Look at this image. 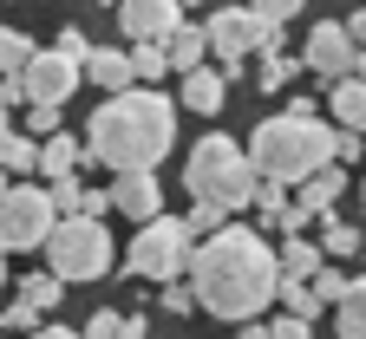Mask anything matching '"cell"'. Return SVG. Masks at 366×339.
Returning <instances> with one entry per match:
<instances>
[{
	"label": "cell",
	"instance_id": "f546056e",
	"mask_svg": "<svg viewBox=\"0 0 366 339\" xmlns=\"http://www.w3.org/2000/svg\"><path fill=\"white\" fill-rule=\"evenodd\" d=\"M164 313H170V320L197 313V300H190V287H183V280H170V287H164Z\"/></svg>",
	"mask_w": 366,
	"mask_h": 339
},
{
	"label": "cell",
	"instance_id": "30bf717a",
	"mask_svg": "<svg viewBox=\"0 0 366 339\" xmlns=\"http://www.w3.org/2000/svg\"><path fill=\"white\" fill-rule=\"evenodd\" d=\"M203 39H209V53L222 59L216 72L229 79V72L255 53V20H249V7H216V14L203 20Z\"/></svg>",
	"mask_w": 366,
	"mask_h": 339
},
{
	"label": "cell",
	"instance_id": "7c38bea8",
	"mask_svg": "<svg viewBox=\"0 0 366 339\" xmlns=\"http://www.w3.org/2000/svg\"><path fill=\"white\" fill-rule=\"evenodd\" d=\"M105 196H112V209H124L137 228L164 216V189H157V176H112Z\"/></svg>",
	"mask_w": 366,
	"mask_h": 339
},
{
	"label": "cell",
	"instance_id": "ac0fdd59",
	"mask_svg": "<svg viewBox=\"0 0 366 339\" xmlns=\"http://www.w3.org/2000/svg\"><path fill=\"white\" fill-rule=\"evenodd\" d=\"M320 268H327V261H320V248L307 235H288L282 248H274V274H282V280H314Z\"/></svg>",
	"mask_w": 366,
	"mask_h": 339
},
{
	"label": "cell",
	"instance_id": "277c9868",
	"mask_svg": "<svg viewBox=\"0 0 366 339\" xmlns=\"http://www.w3.org/2000/svg\"><path fill=\"white\" fill-rule=\"evenodd\" d=\"M183 189H190L197 203H216L222 216L249 209L255 203V170L242 157V143L222 137V131H209L197 151H190V163H183Z\"/></svg>",
	"mask_w": 366,
	"mask_h": 339
},
{
	"label": "cell",
	"instance_id": "4dcf8cb0",
	"mask_svg": "<svg viewBox=\"0 0 366 339\" xmlns=\"http://www.w3.org/2000/svg\"><path fill=\"white\" fill-rule=\"evenodd\" d=\"M79 339H118V313H112V307H99V313L85 320V333H79Z\"/></svg>",
	"mask_w": 366,
	"mask_h": 339
},
{
	"label": "cell",
	"instance_id": "d590c367",
	"mask_svg": "<svg viewBox=\"0 0 366 339\" xmlns=\"http://www.w3.org/2000/svg\"><path fill=\"white\" fill-rule=\"evenodd\" d=\"M340 26H347V39H353V46H360V53H366V7H360V14H347V20H340Z\"/></svg>",
	"mask_w": 366,
	"mask_h": 339
},
{
	"label": "cell",
	"instance_id": "8fae6325",
	"mask_svg": "<svg viewBox=\"0 0 366 339\" xmlns=\"http://www.w3.org/2000/svg\"><path fill=\"white\" fill-rule=\"evenodd\" d=\"M118 26H124L131 46H164L183 26V7H177V0H124V7H118Z\"/></svg>",
	"mask_w": 366,
	"mask_h": 339
},
{
	"label": "cell",
	"instance_id": "484cf974",
	"mask_svg": "<svg viewBox=\"0 0 366 339\" xmlns=\"http://www.w3.org/2000/svg\"><path fill=\"white\" fill-rule=\"evenodd\" d=\"M307 294H314V307H340V300H347V274H340V268H320V274L307 280Z\"/></svg>",
	"mask_w": 366,
	"mask_h": 339
},
{
	"label": "cell",
	"instance_id": "b9f144b4",
	"mask_svg": "<svg viewBox=\"0 0 366 339\" xmlns=\"http://www.w3.org/2000/svg\"><path fill=\"white\" fill-rule=\"evenodd\" d=\"M0 196H7V170H0Z\"/></svg>",
	"mask_w": 366,
	"mask_h": 339
},
{
	"label": "cell",
	"instance_id": "836d02e7",
	"mask_svg": "<svg viewBox=\"0 0 366 339\" xmlns=\"http://www.w3.org/2000/svg\"><path fill=\"white\" fill-rule=\"evenodd\" d=\"M334 339H366V320H360V313H347V307H340V320H334Z\"/></svg>",
	"mask_w": 366,
	"mask_h": 339
},
{
	"label": "cell",
	"instance_id": "2e32d148",
	"mask_svg": "<svg viewBox=\"0 0 366 339\" xmlns=\"http://www.w3.org/2000/svg\"><path fill=\"white\" fill-rule=\"evenodd\" d=\"M164 66H170V72H183V79H190L197 66H209V39H203V26L183 20V26L164 39Z\"/></svg>",
	"mask_w": 366,
	"mask_h": 339
},
{
	"label": "cell",
	"instance_id": "d4e9b609",
	"mask_svg": "<svg viewBox=\"0 0 366 339\" xmlns=\"http://www.w3.org/2000/svg\"><path fill=\"white\" fill-rule=\"evenodd\" d=\"M26 59H33V39H26L20 26H0V79H14Z\"/></svg>",
	"mask_w": 366,
	"mask_h": 339
},
{
	"label": "cell",
	"instance_id": "ffe728a7",
	"mask_svg": "<svg viewBox=\"0 0 366 339\" xmlns=\"http://www.w3.org/2000/svg\"><path fill=\"white\" fill-rule=\"evenodd\" d=\"M124 66H131V85H137V91H157V79L170 72V66H164V46H131Z\"/></svg>",
	"mask_w": 366,
	"mask_h": 339
},
{
	"label": "cell",
	"instance_id": "83f0119b",
	"mask_svg": "<svg viewBox=\"0 0 366 339\" xmlns=\"http://www.w3.org/2000/svg\"><path fill=\"white\" fill-rule=\"evenodd\" d=\"M53 53H59V59H72V66H85V53H92V39H85L79 26H59V39H53Z\"/></svg>",
	"mask_w": 366,
	"mask_h": 339
},
{
	"label": "cell",
	"instance_id": "74e56055",
	"mask_svg": "<svg viewBox=\"0 0 366 339\" xmlns=\"http://www.w3.org/2000/svg\"><path fill=\"white\" fill-rule=\"evenodd\" d=\"M33 339H79V333H66V326H39Z\"/></svg>",
	"mask_w": 366,
	"mask_h": 339
},
{
	"label": "cell",
	"instance_id": "8d00e7d4",
	"mask_svg": "<svg viewBox=\"0 0 366 339\" xmlns=\"http://www.w3.org/2000/svg\"><path fill=\"white\" fill-rule=\"evenodd\" d=\"M118 339H151V326L144 320H118Z\"/></svg>",
	"mask_w": 366,
	"mask_h": 339
},
{
	"label": "cell",
	"instance_id": "8992f818",
	"mask_svg": "<svg viewBox=\"0 0 366 339\" xmlns=\"http://www.w3.org/2000/svg\"><path fill=\"white\" fill-rule=\"evenodd\" d=\"M183 268H190V235H183L177 216L144 222V228H137V241L124 248V274H137V280H164V287H170Z\"/></svg>",
	"mask_w": 366,
	"mask_h": 339
},
{
	"label": "cell",
	"instance_id": "52a82bcc",
	"mask_svg": "<svg viewBox=\"0 0 366 339\" xmlns=\"http://www.w3.org/2000/svg\"><path fill=\"white\" fill-rule=\"evenodd\" d=\"M53 196H46V183H7V196H0V255L7 248H46V235H53Z\"/></svg>",
	"mask_w": 366,
	"mask_h": 339
},
{
	"label": "cell",
	"instance_id": "f35d334b",
	"mask_svg": "<svg viewBox=\"0 0 366 339\" xmlns=\"http://www.w3.org/2000/svg\"><path fill=\"white\" fill-rule=\"evenodd\" d=\"M236 339H268V333H262V326H255V320H249V326H242V333H236Z\"/></svg>",
	"mask_w": 366,
	"mask_h": 339
},
{
	"label": "cell",
	"instance_id": "7a4b0ae2",
	"mask_svg": "<svg viewBox=\"0 0 366 339\" xmlns=\"http://www.w3.org/2000/svg\"><path fill=\"white\" fill-rule=\"evenodd\" d=\"M177 143V98L170 91H118L92 111L79 151L85 163H105L112 176H157V163Z\"/></svg>",
	"mask_w": 366,
	"mask_h": 339
},
{
	"label": "cell",
	"instance_id": "f1b7e54d",
	"mask_svg": "<svg viewBox=\"0 0 366 339\" xmlns=\"http://www.w3.org/2000/svg\"><path fill=\"white\" fill-rule=\"evenodd\" d=\"M59 131V105H26V137L39 143V137H53Z\"/></svg>",
	"mask_w": 366,
	"mask_h": 339
},
{
	"label": "cell",
	"instance_id": "603a6c76",
	"mask_svg": "<svg viewBox=\"0 0 366 339\" xmlns=\"http://www.w3.org/2000/svg\"><path fill=\"white\" fill-rule=\"evenodd\" d=\"M33 157H39V143H33L26 131H7V137H0V170H7V176L33 170Z\"/></svg>",
	"mask_w": 366,
	"mask_h": 339
},
{
	"label": "cell",
	"instance_id": "e0dca14e",
	"mask_svg": "<svg viewBox=\"0 0 366 339\" xmlns=\"http://www.w3.org/2000/svg\"><path fill=\"white\" fill-rule=\"evenodd\" d=\"M183 105H190V111H203V118H216V111L229 105V79H222L216 66H197L190 79H183Z\"/></svg>",
	"mask_w": 366,
	"mask_h": 339
},
{
	"label": "cell",
	"instance_id": "cb8c5ba5",
	"mask_svg": "<svg viewBox=\"0 0 366 339\" xmlns=\"http://www.w3.org/2000/svg\"><path fill=\"white\" fill-rule=\"evenodd\" d=\"M274 300H282L288 320H307V326H314V313H320L314 294H307V280H274Z\"/></svg>",
	"mask_w": 366,
	"mask_h": 339
},
{
	"label": "cell",
	"instance_id": "f6af8a7d",
	"mask_svg": "<svg viewBox=\"0 0 366 339\" xmlns=\"http://www.w3.org/2000/svg\"><path fill=\"white\" fill-rule=\"evenodd\" d=\"M0 339H7V333H0Z\"/></svg>",
	"mask_w": 366,
	"mask_h": 339
},
{
	"label": "cell",
	"instance_id": "d6986e66",
	"mask_svg": "<svg viewBox=\"0 0 366 339\" xmlns=\"http://www.w3.org/2000/svg\"><path fill=\"white\" fill-rule=\"evenodd\" d=\"M327 105H334V124H340V131L366 137V85H360V79H340V85H327Z\"/></svg>",
	"mask_w": 366,
	"mask_h": 339
},
{
	"label": "cell",
	"instance_id": "ee69618b",
	"mask_svg": "<svg viewBox=\"0 0 366 339\" xmlns=\"http://www.w3.org/2000/svg\"><path fill=\"white\" fill-rule=\"evenodd\" d=\"M360 203H366V183H360Z\"/></svg>",
	"mask_w": 366,
	"mask_h": 339
},
{
	"label": "cell",
	"instance_id": "ab89813d",
	"mask_svg": "<svg viewBox=\"0 0 366 339\" xmlns=\"http://www.w3.org/2000/svg\"><path fill=\"white\" fill-rule=\"evenodd\" d=\"M353 79H360V85H366V53H360V59H353Z\"/></svg>",
	"mask_w": 366,
	"mask_h": 339
},
{
	"label": "cell",
	"instance_id": "6da1fadb",
	"mask_svg": "<svg viewBox=\"0 0 366 339\" xmlns=\"http://www.w3.org/2000/svg\"><path fill=\"white\" fill-rule=\"evenodd\" d=\"M190 280V300L209 313V320H229V326H249V320H262V307L274 300V248L255 235V228H242V222H229L222 235H209V241H197L190 248V268H183Z\"/></svg>",
	"mask_w": 366,
	"mask_h": 339
},
{
	"label": "cell",
	"instance_id": "9c48e42d",
	"mask_svg": "<svg viewBox=\"0 0 366 339\" xmlns=\"http://www.w3.org/2000/svg\"><path fill=\"white\" fill-rule=\"evenodd\" d=\"M353 59H360V46L347 39V26H340V20H314V33H307V46H301V66L320 72L327 85H340V79H353Z\"/></svg>",
	"mask_w": 366,
	"mask_h": 339
},
{
	"label": "cell",
	"instance_id": "5b68a950",
	"mask_svg": "<svg viewBox=\"0 0 366 339\" xmlns=\"http://www.w3.org/2000/svg\"><path fill=\"white\" fill-rule=\"evenodd\" d=\"M112 228L105 222H53V235H46V274H53L59 287H72V280H99V274H112Z\"/></svg>",
	"mask_w": 366,
	"mask_h": 339
},
{
	"label": "cell",
	"instance_id": "3957f363",
	"mask_svg": "<svg viewBox=\"0 0 366 339\" xmlns=\"http://www.w3.org/2000/svg\"><path fill=\"white\" fill-rule=\"evenodd\" d=\"M334 137L340 131H327L320 118H262L255 131H249V170H255V183H274V189H288V183H307V176H320L334 163Z\"/></svg>",
	"mask_w": 366,
	"mask_h": 339
},
{
	"label": "cell",
	"instance_id": "7bdbcfd3",
	"mask_svg": "<svg viewBox=\"0 0 366 339\" xmlns=\"http://www.w3.org/2000/svg\"><path fill=\"white\" fill-rule=\"evenodd\" d=\"M0 280H7V255H0Z\"/></svg>",
	"mask_w": 366,
	"mask_h": 339
},
{
	"label": "cell",
	"instance_id": "4316f807",
	"mask_svg": "<svg viewBox=\"0 0 366 339\" xmlns=\"http://www.w3.org/2000/svg\"><path fill=\"white\" fill-rule=\"evenodd\" d=\"M255 79H262V91H282V85L295 79V59H288V53H262V72H255Z\"/></svg>",
	"mask_w": 366,
	"mask_h": 339
},
{
	"label": "cell",
	"instance_id": "60d3db41",
	"mask_svg": "<svg viewBox=\"0 0 366 339\" xmlns=\"http://www.w3.org/2000/svg\"><path fill=\"white\" fill-rule=\"evenodd\" d=\"M7 131H14V118H7V105H0V137H7Z\"/></svg>",
	"mask_w": 366,
	"mask_h": 339
},
{
	"label": "cell",
	"instance_id": "ba28073f",
	"mask_svg": "<svg viewBox=\"0 0 366 339\" xmlns=\"http://www.w3.org/2000/svg\"><path fill=\"white\" fill-rule=\"evenodd\" d=\"M14 91H20V105H66L79 91V66L59 59L53 46H33V59L14 72Z\"/></svg>",
	"mask_w": 366,
	"mask_h": 339
},
{
	"label": "cell",
	"instance_id": "5bb4252c",
	"mask_svg": "<svg viewBox=\"0 0 366 339\" xmlns=\"http://www.w3.org/2000/svg\"><path fill=\"white\" fill-rule=\"evenodd\" d=\"M79 163H85V151H79V137H72V131H53V137H39V157H33V170H39L46 183L72 176Z\"/></svg>",
	"mask_w": 366,
	"mask_h": 339
},
{
	"label": "cell",
	"instance_id": "44dd1931",
	"mask_svg": "<svg viewBox=\"0 0 366 339\" xmlns=\"http://www.w3.org/2000/svg\"><path fill=\"white\" fill-rule=\"evenodd\" d=\"M314 248H320V261H327V255H334V261H347V255H360V228L327 216V222H320V241H314Z\"/></svg>",
	"mask_w": 366,
	"mask_h": 339
},
{
	"label": "cell",
	"instance_id": "d6a6232c",
	"mask_svg": "<svg viewBox=\"0 0 366 339\" xmlns=\"http://www.w3.org/2000/svg\"><path fill=\"white\" fill-rule=\"evenodd\" d=\"M340 307L366 320V274H353V280H347V300H340Z\"/></svg>",
	"mask_w": 366,
	"mask_h": 339
},
{
	"label": "cell",
	"instance_id": "e575fe53",
	"mask_svg": "<svg viewBox=\"0 0 366 339\" xmlns=\"http://www.w3.org/2000/svg\"><path fill=\"white\" fill-rule=\"evenodd\" d=\"M282 118H314V91H288V111Z\"/></svg>",
	"mask_w": 366,
	"mask_h": 339
},
{
	"label": "cell",
	"instance_id": "7402d4cb",
	"mask_svg": "<svg viewBox=\"0 0 366 339\" xmlns=\"http://www.w3.org/2000/svg\"><path fill=\"white\" fill-rule=\"evenodd\" d=\"M59 300H66V287H59V280H53V274H46V268H39V274H26V280H20V307H33V313H53V307H59Z\"/></svg>",
	"mask_w": 366,
	"mask_h": 339
},
{
	"label": "cell",
	"instance_id": "4fadbf2b",
	"mask_svg": "<svg viewBox=\"0 0 366 339\" xmlns=\"http://www.w3.org/2000/svg\"><path fill=\"white\" fill-rule=\"evenodd\" d=\"M340 196H347V170H340V163H327L320 176H307V183H301L295 216H301V222H314V216H334V203H340Z\"/></svg>",
	"mask_w": 366,
	"mask_h": 339
},
{
	"label": "cell",
	"instance_id": "1f68e13d",
	"mask_svg": "<svg viewBox=\"0 0 366 339\" xmlns=\"http://www.w3.org/2000/svg\"><path fill=\"white\" fill-rule=\"evenodd\" d=\"M262 333H268V339H314V326H307V320H288V313H282V320H268Z\"/></svg>",
	"mask_w": 366,
	"mask_h": 339
},
{
	"label": "cell",
	"instance_id": "9a60e30c",
	"mask_svg": "<svg viewBox=\"0 0 366 339\" xmlns=\"http://www.w3.org/2000/svg\"><path fill=\"white\" fill-rule=\"evenodd\" d=\"M79 79H92L99 91H112V98H118V91H131V66H124L118 46H92L85 66H79Z\"/></svg>",
	"mask_w": 366,
	"mask_h": 339
}]
</instances>
